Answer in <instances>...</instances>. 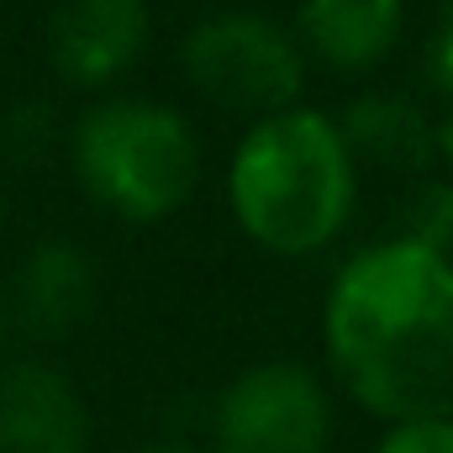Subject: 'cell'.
<instances>
[{
    "label": "cell",
    "instance_id": "6da1fadb",
    "mask_svg": "<svg viewBox=\"0 0 453 453\" xmlns=\"http://www.w3.org/2000/svg\"><path fill=\"white\" fill-rule=\"evenodd\" d=\"M327 353L358 406L390 422H453V264L380 242L327 296Z\"/></svg>",
    "mask_w": 453,
    "mask_h": 453
},
{
    "label": "cell",
    "instance_id": "7a4b0ae2",
    "mask_svg": "<svg viewBox=\"0 0 453 453\" xmlns=\"http://www.w3.org/2000/svg\"><path fill=\"white\" fill-rule=\"evenodd\" d=\"M226 190L253 242L269 253H311L353 211V158L327 116L290 106L237 142Z\"/></svg>",
    "mask_w": 453,
    "mask_h": 453
},
{
    "label": "cell",
    "instance_id": "3957f363",
    "mask_svg": "<svg viewBox=\"0 0 453 453\" xmlns=\"http://www.w3.org/2000/svg\"><path fill=\"white\" fill-rule=\"evenodd\" d=\"M74 164L85 190L127 222H158L180 211L201 174V148L185 116L153 101H106L74 132Z\"/></svg>",
    "mask_w": 453,
    "mask_h": 453
},
{
    "label": "cell",
    "instance_id": "277c9868",
    "mask_svg": "<svg viewBox=\"0 0 453 453\" xmlns=\"http://www.w3.org/2000/svg\"><path fill=\"white\" fill-rule=\"evenodd\" d=\"M180 64L190 85L222 111H264L280 116L301 96L306 64L285 27L258 11H217L190 27Z\"/></svg>",
    "mask_w": 453,
    "mask_h": 453
},
{
    "label": "cell",
    "instance_id": "5b68a950",
    "mask_svg": "<svg viewBox=\"0 0 453 453\" xmlns=\"http://www.w3.org/2000/svg\"><path fill=\"white\" fill-rule=\"evenodd\" d=\"M327 433L333 406L301 364H258L217 401V453H322Z\"/></svg>",
    "mask_w": 453,
    "mask_h": 453
},
{
    "label": "cell",
    "instance_id": "8992f818",
    "mask_svg": "<svg viewBox=\"0 0 453 453\" xmlns=\"http://www.w3.org/2000/svg\"><path fill=\"white\" fill-rule=\"evenodd\" d=\"M148 42V0H64L48 21L53 69L69 85H106Z\"/></svg>",
    "mask_w": 453,
    "mask_h": 453
},
{
    "label": "cell",
    "instance_id": "52a82bcc",
    "mask_svg": "<svg viewBox=\"0 0 453 453\" xmlns=\"http://www.w3.org/2000/svg\"><path fill=\"white\" fill-rule=\"evenodd\" d=\"M85 406L48 364L0 374V453H85Z\"/></svg>",
    "mask_w": 453,
    "mask_h": 453
},
{
    "label": "cell",
    "instance_id": "ba28073f",
    "mask_svg": "<svg viewBox=\"0 0 453 453\" xmlns=\"http://www.w3.org/2000/svg\"><path fill=\"white\" fill-rule=\"evenodd\" d=\"M96 301V274L90 258L74 242H42L27 253L16 274V317L37 338H64L85 322Z\"/></svg>",
    "mask_w": 453,
    "mask_h": 453
},
{
    "label": "cell",
    "instance_id": "9c48e42d",
    "mask_svg": "<svg viewBox=\"0 0 453 453\" xmlns=\"http://www.w3.org/2000/svg\"><path fill=\"white\" fill-rule=\"evenodd\" d=\"M406 0H301V37L333 69H374L401 37Z\"/></svg>",
    "mask_w": 453,
    "mask_h": 453
},
{
    "label": "cell",
    "instance_id": "30bf717a",
    "mask_svg": "<svg viewBox=\"0 0 453 453\" xmlns=\"http://www.w3.org/2000/svg\"><path fill=\"white\" fill-rule=\"evenodd\" d=\"M348 158L364 153L385 169H422L438 153L433 121L422 116V106H411L406 96H358L353 111L338 127Z\"/></svg>",
    "mask_w": 453,
    "mask_h": 453
},
{
    "label": "cell",
    "instance_id": "8fae6325",
    "mask_svg": "<svg viewBox=\"0 0 453 453\" xmlns=\"http://www.w3.org/2000/svg\"><path fill=\"white\" fill-rule=\"evenodd\" d=\"M401 242L449 258V248H453V180L449 185H422L411 196V206H406V237Z\"/></svg>",
    "mask_w": 453,
    "mask_h": 453
},
{
    "label": "cell",
    "instance_id": "7c38bea8",
    "mask_svg": "<svg viewBox=\"0 0 453 453\" xmlns=\"http://www.w3.org/2000/svg\"><path fill=\"white\" fill-rule=\"evenodd\" d=\"M374 453H453V422H395Z\"/></svg>",
    "mask_w": 453,
    "mask_h": 453
},
{
    "label": "cell",
    "instance_id": "4fadbf2b",
    "mask_svg": "<svg viewBox=\"0 0 453 453\" xmlns=\"http://www.w3.org/2000/svg\"><path fill=\"white\" fill-rule=\"evenodd\" d=\"M433 80H438V90L453 96V5L438 27V37H433Z\"/></svg>",
    "mask_w": 453,
    "mask_h": 453
},
{
    "label": "cell",
    "instance_id": "5bb4252c",
    "mask_svg": "<svg viewBox=\"0 0 453 453\" xmlns=\"http://www.w3.org/2000/svg\"><path fill=\"white\" fill-rule=\"evenodd\" d=\"M433 137H438V153H443V158H449V174H453V111L443 116V127H438V132H433Z\"/></svg>",
    "mask_w": 453,
    "mask_h": 453
},
{
    "label": "cell",
    "instance_id": "9a60e30c",
    "mask_svg": "<svg viewBox=\"0 0 453 453\" xmlns=\"http://www.w3.org/2000/svg\"><path fill=\"white\" fill-rule=\"evenodd\" d=\"M142 453H190V449H174V443H164V449H142Z\"/></svg>",
    "mask_w": 453,
    "mask_h": 453
}]
</instances>
